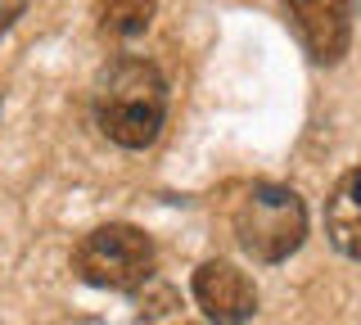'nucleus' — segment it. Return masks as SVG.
I'll return each instance as SVG.
<instances>
[{
    "label": "nucleus",
    "instance_id": "6",
    "mask_svg": "<svg viewBox=\"0 0 361 325\" xmlns=\"http://www.w3.org/2000/svg\"><path fill=\"white\" fill-rule=\"evenodd\" d=\"M325 231L338 253L361 262V167L334 181L330 199H325Z\"/></svg>",
    "mask_w": 361,
    "mask_h": 325
},
{
    "label": "nucleus",
    "instance_id": "5",
    "mask_svg": "<svg viewBox=\"0 0 361 325\" xmlns=\"http://www.w3.org/2000/svg\"><path fill=\"white\" fill-rule=\"evenodd\" d=\"M190 289H195V302L212 325H244L257 312V285L235 262H221V257L203 262L190 280Z\"/></svg>",
    "mask_w": 361,
    "mask_h": 325
},
{
    "label": "nucleus",
    "instance_id": "1",
    "mask_svg": "<svg viewBox=\"0 0 361 325\" xmlns=\"http://www.w3.org/2000/svg\"><path fill=\"white\" fill-rule=\"evenodd\" d=\"M167 118V82L149 59L118 54L95 82V122L122 149H145L158 140Z\"/></svg>",
    "mask_w": 361,
    "mask_h": 325
},
{
    "label": "nucleus",
    "instance_id": "4",
    "mask_svg": "<svg viewBox=\"0 0 361 325\" xmlns=\"http://www.w3.org/2000/svg\"><path fill=\"white\" fill-rule=\"evenodd\" d=\"M285 14L316 63H338L353 41V0H285Z\"/></svg>",
    "mask_w": 361,
    "mask_h": 325
},
{
    "label": "nucleus",
    "instance_id": "3",
    "mask_svg": "<svg viewBox=\"0 0 361 325\" xmlns=\"http://www.w3.org/2000/svg\"><path fill=\"white\" fill-rule=\"evenodd\" d=\"M73 271L95 289L131 294L154 276V240L140 226H127V221L95 226L73 249Z\"/></svg>",
    "mask_w": 361,
    "mask_h": 325
},
{
    "label": "nucleus",
    "instance_id": "2",
    "mask_svg": "<svg viewBox=\"0 0 361 325\" xmlns=\"http://www.w3.org/2000/svg\"><path fill=\"white\" fill-rule=\"evenodd\" d=\"M235 235L253 262H285L307 240V208L289 185H253L235 208Z\"/></svg>",
    "mask_w": 361,
    "mask_h": 325
},
{
    "label": "nucleus",
    "instance_id": "7",
    "mask_svg": "<svg viewBox=\"0 0 361 325\" xmlns=\"http://www.w3.org/2000/svg\"><path fill=\"white\" fill-rule=\"evenodd\" d=\"M95 14H99V32H104V37L131 41V37H140V32H149L154 0H104Z\"/></svg>",
    "mask_w": 361,
    "mask_h": 325
}]
</instances>
